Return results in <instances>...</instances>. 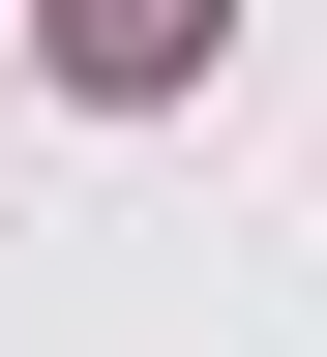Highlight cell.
Listing matches in <instances>:
<instances>
[{"label": "cell", "mask_w": 327, "mask_h": 357, "mask_svg": "<svg viewBox=\"0 0 327 357\" xmlns=\"http://www.w3.org/2000/svg\"><path fill=\"white\" fill-rule=\"evenodd\" d=\"M208 60V0H60V89H178Z\"/></svg>", "instance_id": "obj_1"}]
</instances>
